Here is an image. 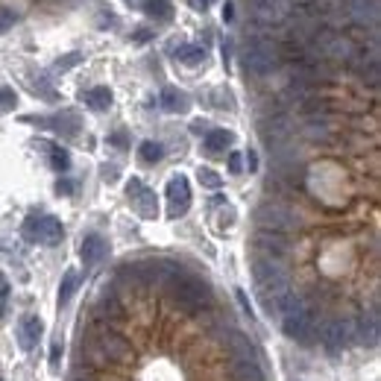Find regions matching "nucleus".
I'll list each match as a JSON object with an SVG mask.
<instances>
[{
    "label": "nucleus",
    "instance_id": "24",
    "mask_svg": "<svg viewBox=\"0 0 381 381\" xmlns=\"http://www.w3.org/2000/svg\"><path fill=\"white\" fill-rule=\"evenodd\" d=\"M38 124H47L53 129H68V132L73 135L76 129H80V117L71 115V112H65V115H56V117H47V121H38Z\"/></svg>",
    "mask_w": 381,
    "mask_h": 381
},
{
    "label": "nucleus",
    "instance_id": "13",
    "mask_svg": "<svg viewBox=\"0 0 381 381\" xmlns=\"http://www.w3.org/2000/svg\"><path fill=\"white\" fill-rule=\"evenodd\" d=\"M62 235H65V229H62V223L56 220V217H38V238L36 241H41V244H47V246H56L59 241H62Z\"/></svg>",
    "mask_w": 381,
    "mask_h": 381
},
{
    "label": "nucleus",
    "instance_id": "16",
    "mask_svg": "<svg viewBox=\"0 0 381 381\" xmlns=\"http://www.w3.org/2000/svg\"><path fill=\"white\" fill-rule=\"evenodd\" d=\"M349 9H352V18L358 24H376L378 21V3L376 0H349Z\"/></svg>",
    "mask_w": 381,
    "mask_h": 381
},
{
    "label": "nucleus",
    "instance_id": "18",
    "mask_svg": "<svg viewBox=\"0 0 381 381\" xmlns=\"http://www.w3.org/2000/svg\"><path fill=\"white\" fill-rule=\"evenodd\" d=\"M97 314H100L103 320H112V323H121V320H126V311H124V305L117 302V297H103L100 299V305H97Z\"/></svg>",
    "mask_w": 381,
    "mask_h": 381
},
{
    "label": "nucleus",
    "instance_id": "27",
    "mask_svg": "<svg viewBox=\"0 0 381 381\" xmlns=\"http://www.w3.org/2000/svg\"><path fill=\"white\" fill-rule=\"evenodd\" d=\"M281 276V270L273 264V261H255V281L261 285V281H270V279H276Z\"/></svg>",
    "mask_w": 381,
    "mask_h": 381
},
{
    "label": "nucleus",
    "instance_id": "8",
    "mask_svg": "<svg viewBox=\"0 0 381 381\" xmlns=\"http://www.w3.org/2000/svg\"><path fill=\"white\" fill-rule=\"evenodd\" d=\"M100 352L108 358V361H117V364H129L132 361V343L126 340V337L121 334H112V332H106L100 337Z\"/></svg>",
    "mask_w": 381,
    "mask_h": 381
},
{
    "label": "nucleus",
    "instance_id": "44",
    "mask_svg": "<svg viewBox=\"0 0 381 381\" xmlns=\"http://www.w3.org/2000/svg\"><path fill=\"white\" fill-rule=\"evenodd\" d=\"M232 9H235L232 3H226V6H223V21H232V18H235V12H232Z\"/></svg>",
    "mask_w": 381,
    "mask_h": 381
},
{
    "label": "nucleus",
    "instance_id": "43",
    "mask_svg": "<svg viewBox=\"0 0 381 381\" xmlns=\"http://www.w3.org/2000/svg\"><path fill=\"white\" fill-rule=\"evenodd\" d=\"M112 144H117V147H126V135H124V132L112 135Z\"/></svg>",
    "mask_w": 381,
    "mask_h": 381
},
{
    "label": "nucleus",
    "instance_id": "30",
    "mask_svg": "<svg viewBox=\"0 0 381 381\" xmlns=\"http://www.w3.org/2000/svg\"><path fill=\"white\" fill-rule=\"evenodd\" d=\"M15 103H18L15 91H12V89H3V85H0V112H9V108H15Z\"/></svg>",
    "mask_w": 381,
    "mask_h": 381
},
{
    "label": "nucleus",
    "instance_id": "19",
    "mask_svg": "<svg viewBox=\"0 0 381 381\" xmlns=\"http://www.w3.org/2000/svg\"><path fill=\"white\" fill-rule=\"evenodd\" d=\"M235 135L229 132V129H211V132H205V150L209 152H223L232 147Z\"/></svg>",
    "mask_w": 381,
    "mask_h": 381
},
{
    "label": "nucleus",
    "instance_id": "33",
    "mask_svg": "<svg viewBox=\"0 0 381 381\" xmlns=\"http://www.w3.org/2000/svg\"><path fill=\"white\" fill-rule=\"evenodd\" d=\"M232 340H235V349L241 352V358H249V361H253V346H249L246 337H244V334H235Z\"/></svg>",
    "mask_w": 381,
    "mask_h": 381
},
{
    "label": "nucleus",
    "instance_id": "6",
    "mask_svg": "<svg viewBox=\"0 0 381 381\" xmlns=\"http://www.w3.org/2000/svg\"><path fill=\"white\" fill-rule=\"evenodd\" d=\"M126 194H129V200H132L135 211L144 217V220H156L159 203H156V194H152L150 188H144V182H141V179H132V182L126 185Z\"/></svg>",
    "mask_w": 381,
    "mask_h": 381
},
{
    "label": "nucleus",
    "instance_id": "40",
    "mask_svg": "<svg viewBox=\"0 0 381 381\" xmlns=\"http://www.w3.org/2000/svg\"><path fill=\"white\" fill-rule=\"evenodd\" d=\"M103 179L106 182H115L117 179V168H103Z\"/></svg>",
    "mask_w": 381,
    "mask_h": 381
},
{
    "label": "nucleus",
    "instance_id": "14",
    "mask_svg": "<svg viewBox=\"0 0 381 381\" xmlns=\"http://www.w3.org/2000/svg\"><path fill=\"white\" fill-rule=\"evenodd\" d=\"M188 94L179 91V89H173V85H168L165 91H161V108L165 112H173V115H179V112H188Z\"/></svg>",
    "mask_w": 381,
    "mask_h": 381
},
{
    "label": "nucleus",
    "instance_id": "22",
    "mask_svg": "<svg viewBox=\"0 0 381 381\" xmlns=\"http://www.w3.org/2000/svg\"><path fill=\"white\" fill-rule=\"evenodd\" d=\"M176 59L182 65H200V62H205V47H200V45H179L176 47Z\"/></svg>",
    "mask_w": 381,
    "mask_h": 381
},
{
    "label": "nucleus",
    "instance_id": "21",
    "mask_svg": "<svg viewBox=\"0 0 381 381\" xmlns=\"http://www.w3.org/2000/svg\"><path fill=\"white\" fill-rule=\"evenodd\" d=\"M76 288H80V273L71 267V270H65V276H62V285H59V305H65L68 302L73 293H76Z\"/></svg>",
    "mask_w": 381,
    "mask_h": 381
},
{
    "label": "nucleus",
    "instance_id": "5",
    "mask_svg": "<svg viewBox=\"0 0 381 381\" xmlns=\"http://www.w3.org/2000/svg\"><path fill=\"white\" fill-rule=\"evenodd\" d=\"M258 288H261V302H264L267 311H281V308H285V302L293 297L290 281H288L285 273L276 276V279H270V281H261Z\"/></svg>",
    "mask_w": 381,
    "mask_h": 381
},
{
    "label": "nucleus",
    "instance_id": "36",
    "mask_svg": "<svg viewBox=\"0 0 381 381\" xmlns=\"http://www.w3.org/2000/svg\"><path fill=\"white\" fill-rule=\"evenodd\" d=\"M235 297H238V302H241V308H244V311L249 314V320H253V305H249V299H246V293H244L241 288H238V290H235Z\"/></svg>",
    "mask_w": 381,
    "mask_h": 381
},
{
    "label": "nucleus",
    "instance_id": "45",
    "mask_svg": "<svg viewBox=\"0 0 381 381\" xmlns=\"http://www.w3.org/2000/svg\"><path fill=\"white\" fill-rule=\"evenodd\" d=\"M246 161H249V170H255V168H258V161H255V152H249V156H246Z\"/></svg>",
    "mask_w": 381,
    "mask_h": 381
},
{
    "label": "nucleus",
    "instance_id": "39",
    "mask_svg": "<svg viewBox=\"0 0 381 381\" xmlns=\"http://www.w3.org/2000/svg\"><path fill=\"white\" fill-rule=\"evenodd\" d=\"M9 297V281H6V276L0 273V302H3Z\"/></svg>",
    "mask_w": 381,
    "mask_h": 381
},
{
    "label": "nucleus",
    "instance_id": "11",
    "mask_svg": "<svg viewBox=\"0 0 381 381\" xmlns=\"http://www.w3.org/2000/svg\"><path fill=\"white\" fill-rule=\"evenodd\" d=\"M255 246L264 249V253H270V255H285L290 249V241H288V235L264 232V229H261V232L255 235Z\"/></svg>",
    "mask_w": 381,
    "mask_h": 381
},
{
    "label": "nucleus",
    "instance_id": "41",
    "mask_svg": "<svg viewBox=\"0 0 381 381\" xmlns=\"http://www.w3.org/2000/svg\"><path fill=\"white\" fill-rule=\"evenodd\" d=\"M56 191H59V194H71V191H73V185L62 179V182H56Z\"/></svg>",
    "mask_w": 381,
    "mask_h": 381
},
{
    "label": "nucleus",
    "instance_id": "17",
    "mask_svg": "<svg viewBox=\"0 0 381 381\" xmlns=\"http://www.w3.org/2000/svg\"><path fill=\"white\" fill-rule=\"evenodd\" d=\"M82 103L94 108V112H106V108L112 106V91H108L106 85H97V89H89L82 94Z\"/></svg>",
    "mask_w": 381,
    "mask_h": 381
},
{
    "label": "nucleus",
    "instance_id": "1",
    "mask_svg": "<svg viewBox=\"0 0 381 381\" xmlns=\"http://www.w3.org/2000/svg\"><path fill=\"white\" fill-rule=\"evenodd\" d=\"M170 293H173V299H176L179 308L182 311H191V314L209 308V302H211L209 285H205V281H200V279H194V276H185V273L170 285Z\"/></svg>",
    "mask_w": 381,
    "mask_h": 381
},
{
    "label": "nucleus",
    "instance_id": "9",
    "mask_svg": "<svg viewBox=\"0 0 381 381\" xmlns=\"http://www.w3.org/2000/svg\"><path fill=\"white\" fill-rule=\"evenodd\" d=\"M41 334H45V323H41V317H36V314H27V317L18 323V343H21V349H24V352L36 349Z\"/></svg>",
    "mask_w": 381,
    "mask_h": 381
},
{
    "label": "nucleus",
    "instance_id": "15",
    "mask_svg": "<svg viewBox=\"0 0 381 381\" xmlns=\"http://www.w3.org/2000/svg\"><path fill=\"white\" fill-rule=\"evenodd\" d=\"M232 381H264V373H261V367L255 361L238 358L232 364Z\"/></svg>",
    "mask_w": 381,
    "mask_h": 381
},
{
    "label": "nucleus",
    "instance_id": "20",
    "mask_svg": "<svg viewBox=\"0 0 381 381\" xmlns=\"http://www.w3.org/2000/svg\"><path fill=\"white\" fill-rule=\"evenodd\" d=\"M141 9H144L150 18H156V21H170L173 18V3H170V0H141Z\"/></svg>",
    "mask_w": 381,
    "mask_h": 381
},
{
    "label": "nucleus",
    "instance_id": "23",
    "mask_svg": "<svg viewBox=\"0 0 381 381\" xmlns=\"http://www.w3.org/2000/svg\"><path fill=\"white\" fill-rule=\"evenodd\" d=\"M138 156L144 165H156V161H161V156H165V147H161L159 141H144V144L138 147Z\"/></svg>",
    "mask_w": 381,
    "mask_h": 381
},
{
    "label": "nucleus",
    "instance_id": "46",
    "mask_svg": "<svg viewBox=\"0 0 381 381\" xmlns=\"http://www.w3.org/2000/svg\"><path fill=\"white\" fill-rule=\"evenodd\" d=\"M126 3H129V6H138V9H141V0H126Z\"/></svg>",
    "mask_w": 381,
    "mask_h": 381
},
{
    "label": "nucleus",
    "instance_id": "34",
    "mask_svg": "<svg viewBox=\"0 0 381 381\" xmlns=\"http://www.w3.org/2000/svg\"><path fill=\"white\" fill-rule=\"evenodd\" d=\"M62 352H65V346H62V337H56V340H53V346H50V367H59V361H62Z\"/></svg>",
    "mask_w": 381,
    "mask_h": 381
},
{
    "label": "nucleus",
    "instance_id": "10",
    "mask_svg": "<svg viewBox=\"0 0 381 381\" xmlns=\"http://www.w3.org/2000/svg\"><path fill=\"white\" fill-rule=\"evenodd\" d=\"M320 337L329 349H337V346H343L346 337H349V325H346V320H325L320 325Z\"/></svg>",
    "mask_w": 381,
    "mask_h": 381
},
{
    "label": "nucleus",
    "instance_id": "4",
    "mask_svg": "<svg viewBox=\"0 0 381 381\" xmlns=\"http://www.w3.org/2000/svg\"><path fill=\"white\" fill-rule=\"evenodd\" d=\"M244 65H246V71L264 76L279 65V47L267 38H255L244 53Z\"/></svg>",
    "mask_w": 381,
    "mask_h": 381
},
{
    "label": "nucleus",
    "instance_id": "35",
    "mask_svg": "<svg viewBox=\"0 0 381 381\" xmlns=\"http://www.w3.org/2000/svg\"><path fill=\"white\" fill-rule=\"evenodd\" d=\"M241 168H244L241 152H229V173H241Z\"/></svg>",
    "mask_w": 381,
    "mask_h": 381
},
{
    "label": "nucleus",
    "instance_id": "37",
    "mask_svg": "<svg viewBox=\"0 0 381 381\" xmlns=\"http://www.w3.org/2000/svg\"><path fill=\"white\" fill-rule=\"evenodd\" d=\"M135 41H138V45H144V41H150L152 38V32L147 30V27H141V30H135V36H132Z\"/></svg>",
    "mask_w": 381,
    "mask_h": 381
},
{
    "label": "nucleus",
    "instance_id": "38",
    "mask_svg": "<svg viewBox=\"0 0 381 381\" xmlns=\"http://www.w3.org/2000/svg\"><path fill=\"white\" fill-rule=\"evenodd\" d=\"M117 24V18L112 15V12H106V9H103V12H100V27H115Z\"/></svg>",
    "mask_w": 381,
    "mask_h": 381
},
{
    "label": "nucleus",
    "instance_id": "12",
    "mask_svg": "<svg viewBox=\"0 0 381 381\" xmlns=\"http://www.w3.org/2000/svg\"><path fill=\"white\" fill-rule=\"evenodd\" d=\"M106 241H103V238L100 235H85L82 238V246H80V255H82V261H85V264H97V261H103L106 258Z\"/></svg>",
    "mask_w": 381,
    "mask_h": 381
},
{
    "label": "nucleus",
    "instance_id": "2",
    "mask_svg": "<svg viewBox=\"0 0 381 381\" xmlns=\"http://www.w3.org/2000/svg\"><path fill=\"white\" fill-rule=\"evenodd\" d=\"M281 314H285V323H281L285 334L293 337V340H308V334H311V308L297 297V293L285 302Z\"/></svg>",
    "mask_w": 381,
    "mask_h": 381
},
{
    "label": "nucleus",
    "instance_id": "3",
    "mask_svg": "<svg viewBox=\"0 0 381 381\" xmlns=\"http://www.w3.org/2000/svg\"><path fill=\"white\" fill-rule=\"evenodd\" d=\"M255 223L264 229V232H293V229H299V217L293 214L290 209H285V205L279 203H264L261 209L255 211Z\"/></svg>",
    "mask_w": 381,
    "mask_h": 381
},
{
    "label": "nucleus",
    "instance_id": "7",
    "mask_svg": "<svg viewBox=\"0 0 381 381\" xmlns=\"http://www.w3.org/2000/svg\"><path fill=\"white\" fill-rule=\"evenodd\" d=\"M168 203H170V217H173V220L188 211V205H191V185H188V179H185L182 173H176V176L168 182Z\"/></svg>",
    "mask_w": 381,
    "mask_h": 381
},
{
    "label": "nucleus",
    "instance_id": "29",
    "mask_svg": "<svg viewBox=\"0 0 381 381\" xmlns=\"http://www.w3.org/2000/svg\"><path fill=\"white\" fill-rule=\"evenodd\" d=\"M15 21H18L15 9H9V6H0V32H9V30L15 27Z\"/></svg>",
    "mask_w": 381,
    "mask_h": 381
},
{
    "label": "nucleus",
    "instance_id": "28",
    "mask_svg": "<svg viewBox=\"0 0 381 381\" xmlns=\"http://www.w3.org/2000/svg\"><path fill=\"white\" fill-rule=\"evenodd\" d=\"M197 173H200V182L205 185V188H211V191H217V188H220V185H223V179L217 176V173H214L211 168H200Z\"/></svg>",
    "mask_w": 381,
    "mask_h": 381
},
{
    "label": "nucleus",
    "instance_id": "26",
    "mask_svg": "<svg viewBox=\"0 0 381 381\" xmlns=\"http://www.w3.org/2000/svg\"><path fill=\"white\" fill-rule=\"evenodd\" d=\"M361 340L367 346H376L378 343V320H376V314H373V317H364L361 320Z\"/></svg>",
    "mask_w": 381,
    "mask_h": 381
},
{
    "label": "nucleus",
    "instance_id": "25",
    "mask_svg": "<svg viewBox=\"0 0 381 381\" xmlns=\"http://www.w3.org/2000/svg\"><path fill=\"white\" fill-rule=\"evenodd\" d=\"M45 150L50 152V165L56 168V170H68V168H71L68 150H62V147H56V144H45Z\"/></svg>",
    "mask_w": 381,
    "mask_h": 381
},
{
    "label": "nucleus",
    "instance_id": "42",
    "mask_svg": "<svg viewBox=\"0 0 381 381\" xmlns=\"http://www.w3.org/2000/svg\"><path fill=\"white\" fill-rule=\"evenodd\" d=\"M188 3H191L194 9H200V12H203V9H209V3H211V0H188Z\"/></svg>",
    "mask_w": 381,
    "mask_h": 381
},
{
    "label": "nucleus",
    "instance_id": "32",
    "mask_svg": "<svg viewBox=\"0 0 381 381\" xmlns=\"http://www.w3.org/2000/svg\"><path fill=\"white\" fill-rule=\"evenodd\" d=\"M82 62V53H68V56H62L56 62V71H71L73 65H80Z\"/></svg>",
    "mask_w": 381,
    "mask_h": 381
},
{
    "label": "nucleus",
    "instance_id": "31",
    "mask_svg": "<svg viewBox=\"0 0 381 381\" xmlns=\"http://www.w3.org/2000/svg\"><path fill=\"white\" fill-rule=\"evenodd\" d=\"M24 238L30 244H36V238H38V217L36 214H30L24 220Z\"/></svg>",
    "mask_w": 381,
    "mask_h": 381
}]
</instances>
